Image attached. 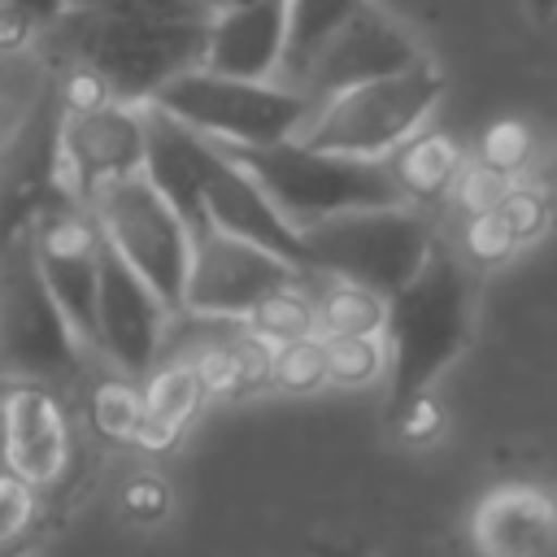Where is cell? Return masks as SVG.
I'll return each instance as SVG.
<instances>
[{"mask_svg": "<svg viewBox=\"0 0 557 557\" xmlns=\"http://www.w3.org/2000/svg\"><path fill=\"white\" fill-rule=\"evenodd\" d=\"M470 331H474V274L448 244H435L426 265L400 292L387 296L383 413L422 392H435L448 366L470 348Z\"/></svg>", "mask_w": 557, "mask_h": 557, "instance_id": "obj_1", "label": "cell"}, {"mask_svg": "<svg viewBox=\"0 0 557 557\" xmlns=\"http://www.w3.org/2000/svg\"><path fill=\"white\" fill-rule=\"evenodd\" d=\"M205 22H131L65 4L48 30L65 61L100 78L113 100L148 104L165 78L200 65Z\"/></svg>", "mask_w": 557, "mask_h": 557, "instance_id": "obj_2", "label": "cell"}, {"mask_svg": "<svg viewBox=\"0 0 557 557\" xmlns=\"http://www.w3.org/2000/svg\"><path fill=\"white\" fill-rule=\"evenodd\" d=\"M226 152L261 183V191L274 200V209L296 231L326 222L335 213H348V209L405 205L387 157L383 161L344 157V152L313 148L296 135L274 139V144H257V148H226Z\"/></svg>", "mask_w": 557, "mask_h": 557, "instance_id": "obj_3", "label": "cell"}, {"mask_svg": "<svg viewBox=\"0 0 557 557\" xmlns=\"http://www.w3.org/2000/svg\"><path fill=\"white\" fill-rule=\"evenodd\" d=\"M440 96H444V70L435 61L418 57L405 70H392V74H379V78H366V83L322 96L309 109L296 139L326 148V152L383 161L409 135H418L426 126Z\"/></svg>", "mask_w": 557, "mask_h": 557, "instance_id": "obj_4", "label": "cell"}, {"mask_svg": "<svg viewBox=\"0 0 557 557\" xmlns=\"http://www.w3.org/2000/svg\"><path fill=\"white\" fill-rule=\"evenodd\" d=\"M161 113L178 117L196 135L222 144V148H257L274 139H292L313 100L300 87H283L274 78H235L205 65H191L174 78H165L152 100Z\"/></svg>", "mask_w": 557, "mask_h": 557, "instance_id": "obj_5", "label": "cell"}, {"mask_svg": "<svg viewBox=\"0 0 557 557\" xmlns=\"http://www.w3.org/2000/svg\"><path fill=\"white\" fill-rule=\"evenodd\" d=\"M309 270L331 278H352L379 296L400 292L435 252L440 235L418 205H374L348 209L300 231Z\"/></svg>", "mask_w": 557, "mask_h": 557, "instance_id": "obj_6", "label": "cell"}, {"mask_svg": "<svg viewBox=\"0 0 557 557\" xmlns=\"http://www.w3.org/2000/svg\"><path fill=\"white\" fill-rule=\"evenodd\" d=\"M83 205H87L91 222L100 226L104 244L178 318L183 283H187V265H191V226L178 218V209L148 183L144 170L96 187Z\"/></svg>", "mask_w": 557, "mask_h": 557, "instance_id": "obj_7", "label": "cell"}, {"mask_svg": "<svg viewBox=\"0 0 557 557\" xmlns=\"http://www.w3.org/2000/svg\"><path fill=\"white\" fill-rule=\"evenodd\" d=\"M87 366V339L74 331L17 239L0 252V370L4 379L70 383Z\"/></svg>", "mask_w": 557, "mask_h": 557, "instance_id": "obj_8", "label": "cell"}, {"mask_svg": "<svg viewBox=\"0 0 557 557\" xmlns=\"http://www.w3.org/2000/svg\"><path fill=\"white\" fill-rule=\"evenodd\" d=\"M83 461V422L57 383L4 379L0 383V470L26 479L44 496L74 483Z\"/></svg>", "mask_w": 557, "mask_h": 557, "instance_id": "obj_9", "label": "cell"}, {"mask_svg": "<svg viewBox=\"0 0 557 557\" xmlns=\"http://www.w3.org/2000/svg\"><path fill=\"white\" fill-rule=\"evenodd\" d=\"M74 196L61 161V87L48 83L0 148V252L30 235L35 218Z\"/></svg>", "mask_w": 557, "mask_h": 557, "instance_id": "obj_10", "label": "cell"}, {"mask_svg": "<svg viewBox=\"0 0 557 557\" xmlns=\"http://www.w3.org/2000/svg\"><path fill=\"white\" fill-rule=\"evenodd\" d=\"M309 270L292 265L287 257L239 239L218 226L191 231V265L183 283V309L178 318H200V322H239L265 292H274L287 278H300Z\"/></svg>", "mask_w": 557, "mask_h": 557, "instance_id": "obj_11", "label": "cell"}, {"mask_svg": "<svg viewBox=\"0 0 557 557\" xmlns=\"http://www.w3.org/2000/svg\"><path fill=\"white\" fill-rule=\"evenodd\" d=\"M30 244V261L39 270V278L48 283V292L57 296V305L65 309V318L74 322V331L87 339H96V283H100V226L91 222L87 205L78 196L57 200L52 209H44L26 235Z\"/></svg>", "mask_w": 557, "mask_h": 557, "instance_id": "obj_12", "label": "cell"}, {"mask_svg": "<svg viewBox=\"0 0 557 557\" xmlns=\"http://www.w3.org/2000/svg\"><path fill=\"white\" fill-rule=\"evenodd\" d=\"M104 239V235H100ZM174 313L161 296L104 244L100 248V283H96V339L91 348L122 374L144 379L161 361L165 322Z\"/></svg>", "mask_w": 557, "mask_h": 557, "instance_id": "obj_13", "label": "cell"}, {"mask_svg": "<svg viewBox=\"0 0 557 557\" xmlns=\"http://www.w3.org/2000/svg\"><path fill=\"white\" fill-rule=\"evenodd\" d=\"M144 104L96 100V104H61V161L65 183L78 200L96 187L144 170Z\"/></svg>", "mask_w": 557, "mask_h": 557, "instance_id": "obj_14", "label": "cell"}, {"mask_svg": "<svg viewBox=\"0 0 557 557\" xmlns=\"http://www.w3.org/2000/svg\"><path fill=\"white\" fill-rule=\"evenodd\" d=\"M422 52H418V39L392 22L383 9H374L370 0H361L326 39L322 48L309 57V65L300 70L296 87L318 104L322 96L331 91H344L352 83H366V78H379V74H392V70H405L413 65Z\"/></svg>", "mask_w": 557, "mask_h": 557, "instance_id": "obj_15", "label": "cell"}, {"mask_svg": "<svg viewBox=\"0 0 557 557\" xmlns=\"http://www.w3.org/2000/svg\"><path fill=\"white\" fill-rule=\"evenodd\" d=\"M474 557H557V487L500 479L479 492L466 518Z\"/></svg>", "mask_w": 557, "mask_h": 557, "instance_id": "obj_16", "label": "cell"}, {"mask_svg": "<svg viewBox=\"0 0 557 557\" xmlns=\"http://www.w3.org/2000/svg\"><path fill=\"white\" fill-rule=\"evenodd\" d=\"M200 213H205V226L231 231L239 239H252V244H261V248H270L278 257H287L292 265L309 270L305 235L274 209V200L261 191V183L222 144H213V157H209L205 178H200Z\"/></svg>", "mask_w": 557, "mask_h": 557, "instance_id": "obj_17", "label": "cell"}, {"mask_svg": "<svg viewBox=\"0 0 557 557\" xmlns=\"http://www.w3.org/2000/svg\"><path fill=\"white\" fill-rule=\"evenodd\" d=\"M287 48V0H248L205 22L200 65L235 78H274Z\"/></svg>", "mask_w": 557, "mask_h": 557, "instance_id": "obj_18", "label": "cell"}, {"mask_svg": "<svg viewBox=\"0 0 557 557\" xmlns=\"http://www.w3.org/2000/svg\"><path fill=\"white\" fill-rule=\"evenodd\" d=\"M139 392H144V418H139L135 448L139 453H152V457L178 448L183 435L191 431V422L200 418V409L209 405L205 383H200V370H196L191 357L157 361L139 379Z\"/></svg>", "mask_w": 557, "mask_h": 557, "instance_id": "obj_19", "label": "cell"}, {"mask_svg": "<svg viewBox=\"0 0 557 557\" xmlns=\"http://www.w3.org/2000/svg\"><path fill=\"white\" fill-rule=\"evenodd\" d=\"M466 152H461V144L453 139V135H444V131H418V135H409L392 157H387V165H392V178H396V187H400V200L405 205H418V209H426V205H435V200H448L453 191H457V183H461V174H466Z\"/></svg>", "mask_w": 557, "mask_h": 557, "instance_id": "obj_20", "label": "cell"}, {"mask_svg": "<svg viewBox=\"0 0 557 557\" xmlns=\"http://www.w3.org/2000/svg\"><path fill=\"white\" fill-rule=\"evenodd\" d=\"M231 326H235L231 335L209 339L200 352H191L209 405H222V400L235 405V400H248V396L265 392V361H270V348L257 344L239 322H231Z\"/></svg>", "mask_w": 557, "mask_h": 557, "instance_id": "obj_21", "label": "cell"}, {"mask_svg": "<svg viewBox=\"0 0 557 557\" xmlns=\"http://www.w3.org/2000/svg\"><path fill=\"white\" fill-rule=\"evenodd\" d=\"M313 287V326L318 335H383L387 322V296H379L366 283L318 274Z\"/></svg>", "mask_w": 557, "mask_h": 557, "instance_id": "obj_22", "label": "cell"}, {"mask_svg": "<svg viewBox=\"0 0 557 557\" xmlns=\"http://www.w3.org/2000/svg\"><path fill=\"white\" fill-rule=\"evenodd\" d=\"M139 418H144V392L135 374H104L87 387L83 400V426L104 444V448H135L139 435Z\"/></svg>", "mask_w": 557, "mask_h": 557, "instance_id": "obj_23", "label": "cell"}, {"mask_svg": "<svg viewBox=\"0 0 557 557\" xmlns=\"http://www.w3.org/2000/svg\"><path fill=\"white\" fill-rule=\"evenodd\" d=\"M305 278H309V274L287 278V283H278L274 292H265V296L239 318V326H244L257 344H265V348L287 344V339H300V335H318V326H313V287H309Z\"/></svg>", "mask_w": 557, "mask_h": 557, "instance_id": "obj_24", "label": "cell"}, {"mask_svg": "<svg viewBox=\"0 0 557 557\" xmlns=\"http://www.w3.org/2000/svg\"><path fill=\"white\" fill-rule=\"evenodd\" d=\"M48 518H52V496L0 470V557H26L44 540Z\"/></svg>", "mask_w": 557, "mask_h": 557, "instance_id": "obj_25", "label": "cell"}, {"mask_svg": "<svg viewBox=\"0 0 557 557\" xmlns=\"http://www.w3.org/2000/svg\"><path fill=\"white\" fill-rule=\"evenodd\" d=\"M361 0H287V48H283V74L296 83L309 57L322 48V39L357 9Z\"/></svg>", "mask_w": 557, "mask_h": 557, "instance_id": "obj_26", "label": "cell"}, {"mask_svg": "<svg viewBox=\"0 0 557 557\" xmlns=\"http://www.w3.org/2000/svg\"><path fill=\"white\" fill-rule=\"evenodd\" d=\"M487 205L496 209V218L505 222V231L513 235L518 248L540 244V239L553 231V222H557V200H553V191L540 187V183H527V178L500 183V187L487 196Z\"/></svg>", "mask_w": 557, "mask_h": 557, "instance_id": "obj_27", "label": "cell"}, {"mask_svg": "<svg viewBox=\"0 0 557 557\" xmlns=\"http://www.w3.org/2000/svg\"><path fill=\"white\" fill-rule=\"evenodd\" d=\"M326 352V383L344 392L383 387L387 379V344L383 335H318Z\"/></svg>", "mask_w": 557, "mask_h": 557, "instance_id": "obj_28", "label": "cell"}, {"mask_svg": "<svg viewBox=\"0 0 557 557\" xmlns=\"http://www.w3.org/2000/svg\"><path fill=\"white\" fill-rule=\"evenodd\" d=\"M326 352H322V339L318 335H300V339H287V344H274L270 348V361H265V392H278V396H313V392H326Z\"/></svg>", "mask_w": 557, "mask_h": 557, "instance_id": "obj_29", "label": "cell"}, {"mask_svg": "<svg viewBox=\"0 0 557 557\" xmlns=\"http://www.w3.org/2000/svg\"><path fill=\"white\" fill-rule=\"evenodd\" d=\"M531 157H535V135H531V126L518 122V117H496L492 126H483L470 165L483 170V174L496 178V183H509V178H522V174H527Z\"/></svg>", "mask_w": 557, "mask_h": 557, "instance_id": "obj_30", "label": "cell"}, {"mask_svg": "<svg viewBox=\"0 0 557 557\" xmlns=\"http://www.w3.org/2000/svg\"><path fill=\"white\" fill-rule=\"evenodd\" d=\"M522 248L513 244V235L505 231V222L496 218V209L483 200V205H466L461 213V239H457V257L474 270H496L505 261H513Z\"/></svg>", "mask_w": 557, "mask_h": 557, "instance_id": "obj_31", "label": "cell"}, {"mask_svg": "<svg viewBox=\"0 0 557 557\" xmlns=\"http://www.w3.org/2000/svg\"><path fill=\"white\" fill-rule=\"evenodd\" d=\"M117 509L135 522V527H157L170 518L174 509V492H170V479L157 474V470H139L122 483L117 492Z\"/></svg>", "mask_w": 557, "mask_h": 557, "instance_id": "obj_32", "label": "cell"}, {"mask_svg": "<svg viewBox=\"0 0 557 557\" xmlns=\"http://www.w3.org/2000/svg\"><path fill=\"white\" fill-rule=\"evenodd\" d=\"M70 9L131 17V22H205L209 17L200 0H70Z\"/></svg>", "mask_w": 557, "mask_h": 557, "instance_id": "obj_33", "label": "cell"}, {"mask_svg": "<svg viewBox=\"0 0 557 557\" xmlns=\"http://www.w3.org/2000/svg\"><path fill=\"white\" fill-rule=\"evenodd\" d=\"M387 426L396 431L400 444H409V448H426V444H435L440 431H444V409H440L435 392H422V396H413V400L387 409Z\"/></svg>", "mask_w": 557, "mask_h": 557, "instance_id": "obj_34", "label": "cell"}, {"mask_svg": "<svg viewBox=\"0 0 557 557\" xmlns=\"http://www.w3.org/2000/svg\"><path fill=\"white\" fill-rule=\"evenodd\" d=\"M35 30H39V26H35L26 13H17L13 4H4V0H0V52L22 48V44H26Z\"/></svg>", "mask_w": 557, "mask_h": 557, "instance_id": "obj_35", "label": "cell"}, {"mask_svg": "<svg viewBox=\"0 0 557 557\" xmlns=\"http://www.w3.org/2000/svg\"><path fill=\"white\" fill-rule=\"evenodd\" d=\"M4 4H13L17 13H26L35 26H52V22L65 13L70 0H4Z\"/></svg>", "mask_w": 557, "mask_h": 557, "instance_id": "obj_36", "label": "cell"}, {"mask_svg": "<svg viewBox=\"0 0 557 557\" xmlns=\"http://www.w3.org/2000/svg\"><path fill=\"white\" fill-rule=\"evenodd\" d=\"M305 553H309V557H370L366 548H357V544H348V540H335V535H313V540L305 544Z\"/></svg>", "mask_w": 557, "mask_h": 557, "instance_id": "obj_37", "label": "cell"}, {"mask_svg": "<svg viewBox=\"0 0 557 557\" xmlns=\"http://www.w3.org/2000/svg\"><path fill=\"white\" fill-rule=\"evenodd\" d=\"M527 4V13L535 17V22H548L553 13H557V0H522Z\"/></svg>", "mask_w": 557, "mask_h": 557, "instance_id": "obj_38", "label": "cell"}, {"mask_svg": "<svg viewBox=\"0 0 557 557\" xmlns=\"http://www.w3.org/2000/svg\"><path fill=\"white\" fill-rule=\"evenodd\" d=\"M209 13H218V9H235V4H248V0H200Z\"/></svg>", "mask_w": 557, "mask_h": 557, "instance_id": "obj_39", "label": "cell"}]
</instances>
